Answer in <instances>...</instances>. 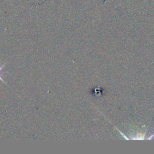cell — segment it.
<instances>
[{"instance_id":"cell-1","label":"cell","mask_w":154,"mask_h":154,"mask_svg":"<svg viewBox=\"0 0 154 154\" xmlns=\"http://www.w3.org/2000/svg\"><path fill=\"white\" fill-rule=\"evenodd\" d=\"M5 64H6V63H5V64H4L2 66H0V80H1L4 83H5V84H6V83L4 82V81L2 79V77L6 73V72H3L2 70V69H3V67H4V66L5 65Z\"/></svg>"}]
</instances>
